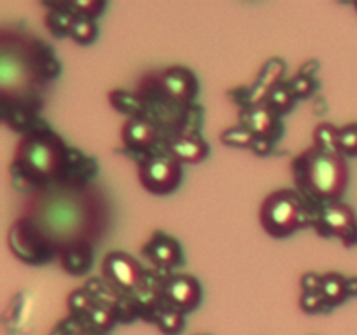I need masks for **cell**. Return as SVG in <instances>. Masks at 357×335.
I'll return each mask as SVG.
<instances>
[{
    "label": "cell",
    "instance_id": "27",
    "mask_svg": "<svg viewBox=\"0 0 357 335\" xmlns=\"http://www.w3.org/2000/svg\"><path fill=\"white\" fill-rule=\"evenodd\" d=\"M338 149L342 156H357V124H347L340 128Z\"/></svg>",
    "mask_w": 357,
    "mask_h": 335
},
{
    "label": "cell",
    "instance_id": "34",
    "mask_svg": "<svg viewBox=\"0 0 357 335\" xmlns=\"http://www.w3.org/2000/svg\"><path fill=\"white\" fill-rule=\"evenodd\" d=\"M347 292L349 297H357V278H347Z\"/></svg>",
    "mask_w": 357,
    "mask_h": 335
},
{
    "label": "cell",
    "instance_id": "35",
    "mask_svg": "<svg viewBox=\"0 0 357 335\" xmlns=\"http://www.w3.org/2000/svg\"><path fill=\"white\" fill-rule=\"evenodd\" d=\"M68 335H87L86 332H80V330H75V332H72V334H68Z\"/></svg>",
    "mask_w": 357,
    "mask_h": 335
},
{
    "label": "cell",
    "instance_id": "6",
    "mask_svg": "<svg viewBox=\"0 0 357 335\" xmlns=\"http://www.w3.org/2000/svg\"><path fill=\"white\" fill-rule=\"evenodd\" d=\"M314 229L324 237H338L347 248L357 244V216L351 206L340 201L321 206Z\"/></svg>",
    "mask_w": 357,
    "mask_h": 335
},
{
    "label": "cell",
    "instance_id": "30",
    "mask_svg": "<svg viewBox=\"0 0 357 335\" xmlns=\"http://www.w3.org/2000/svg\"><path fill=\"white\" fill-rule=\"evenodd\" d=\"M70 13H73L75 16H86V17H94L100 16L101 10L105 9V2H75V3H68Z\"/></svg>",
    "mask_w": 357,
    "mask_h": 335
},
{
    "label": "cell",
    "instance_id": "23",
    "mask_svg": "<svg viewBox=\"0 0 357 335\" xmlns=\"http://www.w3.org/2000/svg\"><path fill=\"white\" fill-rule=\"evenodd\" d=\"M86 318L89 320V323L93 325L98 330H108L112 325L117 321V314H115L114 304H105L98 302L94 304L89 309V313L86 314Z\"/></svg>",
    "mask_w": 357,
    "mask_h": 335
},
{
    "label": "cell",
    "instance_id": "20",
    "mask_svg": "<svg viewBox=\"0 0 357 335\" xmlns=\"http://www.w3.org/2000/svg\"><path fill=\"white\" fill-rule=\"evenodd\" d=\"M338 136H340V128H337V126L330 124V122L317 124L312 133L314 147H317L319 150H324V152L340 154V149H338Z\"/></svg>",
    "mask_w": 357,
    "mask_h": 335
},
{
    "label": "cell",
    "instance_id": "36",
    "mask_svg": "<svg viewBox=\"0 0 357 335\" xmlns=\"http://www.w3.org/2000/svg\"><path fill=\"white\" fill-rule=\"evenodd\" d=\"M354 9L357 10V2H354Z\"/></svg>",
    "mask_w": 357,
    "mask_h": 335
},
{
    "label": "cell",
    "instance_id": "19",
    "mask_svg": "<svg viewBox=\"0 0 357 335\" xmlns=\"http://www.w3.org/2000/svg\"><path fill=\"white\" fill-rule=\"evenodd\" d=\"M108 103L121 114H128L129 117H139L143 112V100L138 94L126 89H114L108 93Z\"/></svg>",
    "mask_w": 357,
    "mask_h": 335
},
{
    "label": "cell",
    "instance_id": "17",
    "mask_svg": "<svg viewBox=\"0 0 357 335\" xmlns=\"http://www.w3.org/2000/svg\"><path fill=\"white\" fill-rule=\"evenodd\" d=\"M319 293L323 295L328 307L338 306V304H342L349 297L347 278L342 276L340 272H326V274H323V279H321Z\"/></svg>",
    "mask_w": 357,
    "mask_h": 335
},
{
    "label": "cell",
    "instance_id": "32",
    "mask_svg": "<svg viewBox=\"0 0 357 335\" xmlns=\"http://www.w3.org/2000/svg\"><path fill=\"white\" fill-rule=\"evenodd\" d=\"M274 142L275 140L258 138V136H255L253 143H251V150H253L257 156H268V154L274 150Z\"/></svg>",
    "mask_w": 357,
    "mask_h": 335
},
{
    "label": "cell",
    "instance_id": "7",
    "mask_svg": "<svg viewBox=\"0 0 357 335\" xmlns=\"http://www.w3.org/2000/svg\"><path fill=\"white\" fill-rule=\"evenodd\" d=\"M101 271L110 285L129 293H135L139 286H143L146 276L136 258L121 250L105 255L101 262Z\"/></svg>",
    "mask_w": 357,
    "mask_h": 335
},
{
    "label": "cell",
    "instance_id": "5",
    "mask_svg": "<svg viewBox=\"0 0 357 335\" xmlns=\"http://www.w3.org/2000/svg\"><path fill=\"white\" fill-rule=\"evenodd\" d=\"M138 177L145 191H149L150 194L164 195L176 191L183 173H181V163L171 154H157L142 163Z\"/></svg>",
    "mask_w": 357,
    "mask_h": 335
},
{
    "label": "cell",
    "instance_id": "15",
    "mask_svg": "<svg viewBox=\"0 0 357 335\" xmlns=\"http://www.w3.org/2000/svg\"><path fill=\"white\" fill-rule=\"evenodd\" d=\"M169 154L180 163L199 164L209 156V145L197 133H183L171 140Z\"/></svg>",
    "mask_w": 357,
    "mask_h": 335
},
{
    "label": "cell",
    "instance_id": "3",
    "mask_svg": "<svg viewBox=\"0 0 357 335\" xmlns=\"http://www.w3.org/2000/svg\"><path fill=\"white\" fill-rule=\"evenodd\" d=\"M68 147L49 128L24 135L14 150L13 168L17 177L38 191L56 185L65 171Z\"/></svg>",
    "mask_w": 357,
    "mask_h": 335
},
{
    "label": "cell",
    "instance_id": "28",
    "mask_svg": "<svg viewBox=\"0 0 357 335\" xmlns=\"http://www.w3.org/2000/svg\"><path fill=\"white\" fill-rule=\"evenodd\" d=\"M289 86H291L293 94H295L296 98H305L314 93L317 82L312 77H307L303 75V73H296V75L289 80Z\"/></svg>",
    "mask_w": 357,
    "mask_h": 335
},
{
    "label": "cell",
    "instance_id": "10",
    "mask_svg": "<svg viewBox=\"0 0 357 335\" xmlns=\"http://www.w3.org/2000/svg\"><path fill=\"white\" fill-rule=\"evenodd\" d=\"M157 86L160 87L167 100L180 105L194 100L197 93V80L194 73L183 66H171V68L162 70L157 79Z\"/></svg>",
    "mask_w": 357,
    "mask_h": 335
},
{
    "label": "cell",
    "instance_id": "26",
    "mask_svg": "<svg viewBox=\"0 0 357 335\" xmlns=\"http://www.w3.org/2000/svg\"><path fill=\"white\" fill-rule=\"evenodd\" d=\"M93 306H94L93 295H91L89 290L80 288V290H75V292L70 293L68 309L73 316H80V314H84V316H86Z\"/></svg>",
    "mask_w": 357,
    "mask_h": 335
},
{
    "label": "cell",
    "instance_id": "25",
    "mask_svg": "<svg viewBox=\"0 0 357 335\" xmlns=\"http://www.w3.org/2000/svg\"><path fill=\"white\" fill-rule=\"evenodd\" d=\"M98 28L93 17L75 16L72 28H70V37L79 44H91L96 38Z\"/></svg>",
    "mask_w": 357,
    "mask_h": 335
},
{
    "label": "cell",
    "instance_id": "14",
    "mask_svg": "<svg viewBox=\"0 0 357 335\" xmlns=\"http://www.w3.org/2000/svg\"><path fill=\"white\" fill-rule=\"evenodd\" d=\"M121 136L122 142L128 147H131V149L146 150L152 145H155L159 131H157V126L152 121L139 115V117H129L124 122Z\"/></svg>",
    "mask_w": 357,
    "mask_h": 335
},
{
    "label": "cell",
    "instance_id": "11",
    "mask_svg": "<svg viewBox=\"0 0 357 335\" xmlns=\"http://www.w3.org/2000/svg\"><path fill=\"white\" fill-rule=\"evenodd\" d=\"M142 251L150 264L155 265L157 269H173L183 262L180 243L162 230H155L152 237L143 244Z\"/></svg>",
    "mask_w": 357,
    "mask_h": 335
},
{
    "label": "cell",
    "instance_id": "2",
    "mask_svg": "<svg viewBox=\"0 0 357 335\" xmlns=\"http://www.w3.org/2000/svg\"><path fill=\"white\" fill-rule=\"evenodd\" d=\"M291 171L296 191L316 206L340 201L351 178L345 156L314 145L295 157Z\"/></svg>",
    "mask_w": 357,
    "mask_h": 335
},
{
    "label": "cell",
    "instance_id": "18",
    "mask_svg": "<svg viewBox=\"0 0 357 335\" xmlns=\"http://www.w3.org/2000/svg\"><path fill=\"white\" fill-rule=\"evenodd\" d=\"M47 7H51V13H47L45 16V27L56 37H70V28H72L73 20H75V14L70 13L68 3L65 6H58V3H49Z\"/></svg>",
    "mask_w": 357,
    "mask_h": 335
},
{
    "label": "cell",
    "instance_id": "4",
    "mask_svg": "<svg viewBox=\"0 0 357 335\" xmlns=\"http://www.w3.org/2000/svg\"><path fill=\"white\" fill-rule=\"evenodd\" d=\"M319 209L296 188H279L261 202L260 223L268 236L288 237L303 227H314Z\"/></svg>",
    "mask_w": 357,
    "mask_h": 335
},
{
    "label": "cell",
    "instance_id": "24",
    "mask_svg": "<svg viewBox=\"0 0 357 335\" xmlns=\"http://www.w3.org/2000/svg\"><path fill=\"white\" fill-rule=\"evenodd\" d=\"M223 145L234 147V149H251V143H253L255 135L246 128V126H232V128L225 129V131L220 135Z\"/></svg>",
    "mask_w": 357,
    "mask_h": 335
},
{
    "label": "cell",
    "instance_id": "33",
    "mask_svg": "<svg viewBox=\"0 0 357 335\" xmlns=\"http://www.w3.org/2000/svg\"><path fill=\"white\" fill-rule=\"evenodd\" d=\"M317 70H319V63H317L316 59H310V61H307L305 65H303L302 68H300L298 73H303V75L312 77V79H316Z\"/></svg>",
    "mask_w": 357,
    "mask_h": 335
},
{
    "label": "cell",
    "instance_id": "29",
    "mask_svg": "<svg viewBox=\"0 0 357 335\" xmlns=\"http://www.w3.org/2000/svg\"><path fill=\"white\" fill-rule=\"evenodd\" d=\"M298 304L302 307V311H305L309 314L321 313L324 307H328V304L324 302L323 295L319 292H302Z\"/></svg>",
    "mask_w": 357,
    "mask_h": 335
},
{
    "label": "cell",
    "instance_id": "22",
    "mask_svg": "<svg viewBox=\"0 0 357 335\" xmlns=\"http://www.w3.org/2000/svg\"><path fill=\"white\" fill-rule=\"evenodd\" d=\"M153 321L159 330L166 335H176L183 328V313L173 309V307H159L153 314Z\"/></svg>",
    "mask_w": 357,
    "mask_h": 335
},
{
    "label": "cell",
    "instance_id": "16",
    "mask_svg": "<svg viewBox=\"0 0 357 335\" xmlns=\"http://www.w3.org/2000/svg\"><path fill=\"white\" fill-rule=\"evenodd\" d=\"M59 264L65 269L68 274L73 276H82L93 267L94 253H93V244L89 243H79V244H70V246L63 248L59 251Z\"/></svg>",
    "mask_w": 357,
    "mask_h": 335
},
{
    "label": "cell",
    "instance_id": "31",
    "mask_svg": "<svg viewBox=\"0 0 357 335\" xmlns=\"http://www.w3.org/2000/svg\"><path fill=\"white\" fill-rule=\"evenodd\" d=\"M321 279H323V274H317L312 271L305 272L300 278V288H302V292H319Z\"/></svg>",
    "mask_w": 357,
    "mask_h": 335
},
{
    "label": "cell",
    "instance_id": "8",
    "mask_svg": "<svg viewBox=\"0 0 357 335\" xmlns=\"http://www.w3.org/2000/svg\"><path fill=\"white\" fill-rule=\"evenodd\" d=\"M9 246L13 253H16L21 260L30 264L47 262L56 253L44 241V237L35 230L31 223L24 218H20L9 230Z\"/></svg>",
    "mask_w": 357,
    "mask_h": 335
},
{
    "label": "cell",
    "instance_id": "12",
    "mask_svg": "<svg viewBox=\"0 0 357 335\" xmlns=\"http://www.w3.org/2000/svg\"><path fill=\"white\" fill-rule=\"evenodd\" d=\"M286 72V65L281 58H272L261 68L260 75L255 80V84L246 89V107H255L267 101L271 91L282 82V75Z\"/></svg>",
    "mask_w": 357,
    "mask_h": 335
},
{
    "label": "cell",
    "instance_id": "9",
    "mask_svg": "<svg viewBox=\"0 0 357 335\" xmlns=\"http://www.w3.org/2000/svg\"><path fill=\"white\" fill-rule=\"evenodd\" d=\"M162 299L173 309L188 313L201 304L202 290L197 279L188 274L169 276L164 279Z\"/></svg>",
    "mask_w": 357,
    "mask_h": 335
},
{
    "label": "cell",
    "instance_id": "1",
    "mask_svg": "<svg viewBox=\"0 0 357 335\" xmlns=\"http://www.w3.org/2000/svg\"><path fill=\"white\" fill-rule=\"evenodd\" d=\"M59 72V63L51 47L23 34L0 35V94L2 103L33 107L38 91ZM38 108V107H33Z\"/></svg>",
    "mask_w": 357,
    "mask_h": 335
},
{
    "label": "cell",
    "instance_id": "21",
    "mask_svg": "<svg viewBox=\"0 0 357 335\" xmlns=\"http://www.w3.org/2000/svg\"><path fill=\"white\" fill-rule=\"evenodd\" d=\"M295 100H296V96L293 94V89H291V86H289V82H279L278 86L271 91V94H268V98L265 103H267L268 107L275 112V114L281 115V114H286V112L291 110Z\"/></svg>",
    "mask_w": 357,
    "mask_h": 335
},
{
    "label": "cell",
    "instance_id": "13",
    "mask_svg": "<svg viewBox=\"0 0 357 335\" xmlns=\"http://www.w3.org/2000/svg\"><path fill=\"white\" fill-rule=\"evenodd\" d=\"M241 124L246 126L258 138L275 140L281 133L279 115L267 103L244 108L243 115H241Z\"/></svg>",
    "mask_w": 357,
    "mask_h": 335
}]
</instances>
